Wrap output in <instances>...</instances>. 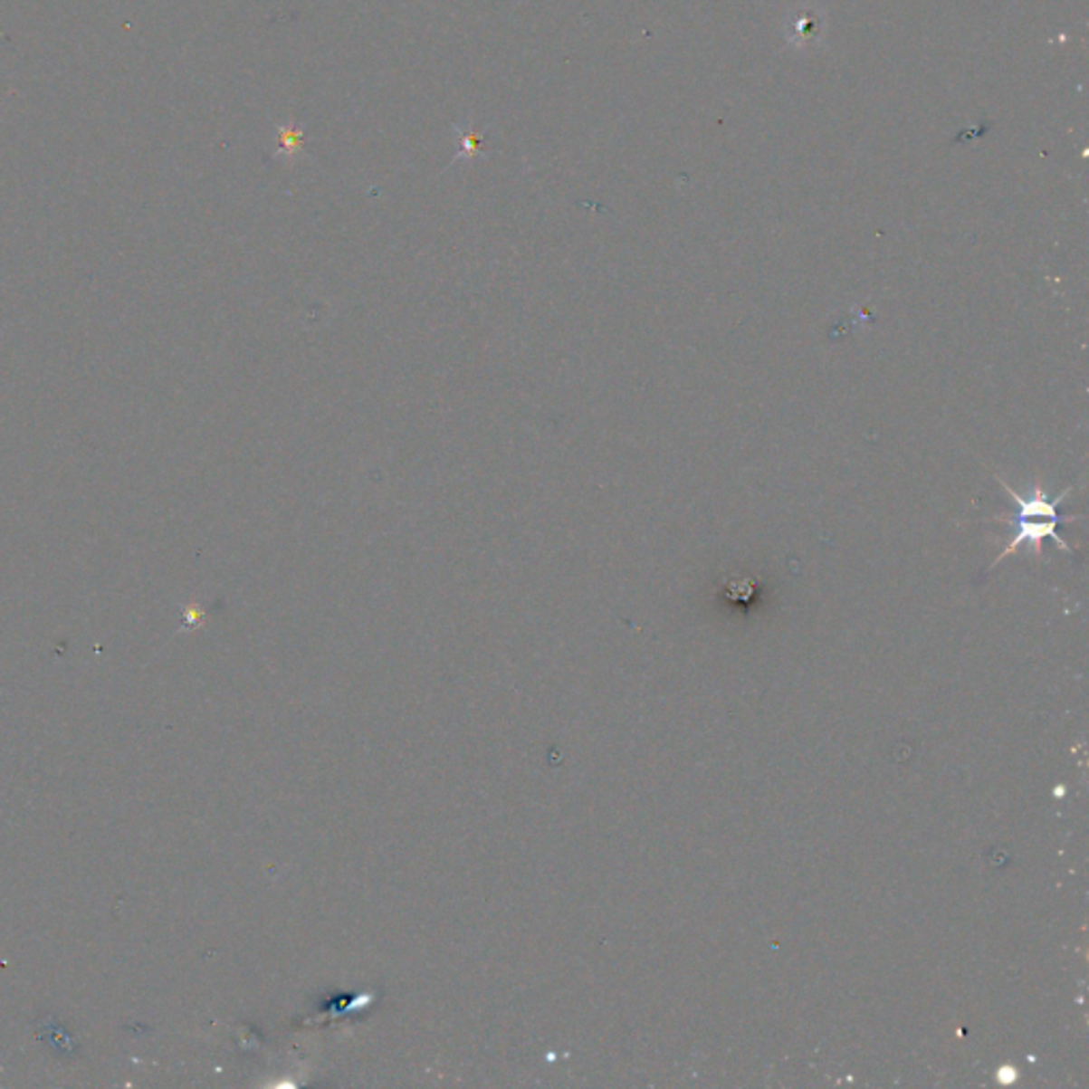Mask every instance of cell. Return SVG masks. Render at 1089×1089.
Returning a JSON list of instances; mask_svg holds the SVG:
<instances>
[{"mask_svg":"<svg viewBox=\"0 0 1089 1089\" xmlns=\"http://www.w3.org/2000/svg\"><path fill=\"white\" fill-rule=\"evenodd\" d=\"M998 483L1002 485V490L1007 492L1008 496L1013 498L1015 502V513L1008 517V526H1011V540H1008V545L998 553L996 562H1002V559L1013 556L1015 551L1019 549V547L1027 545L1032 549L1034 556H1040L1043 553V543L1047 539L1056 540V545L1060 547L1064 553H1075V549H1070V545L1064 540L1062 537H1057V528L1060 524H1066L1070 520L1068 515H1060V502L1066 498L1070 492H1073V485H1068L1066 490L1060 492L1057 494L1056 501H1051V498L1045 494V490L1040 488V483H1036L1030 492V496H1019L1017 492H1015L1011 485L1002 482L1000 477H998Z\"/></svg>","mask_w":1089,"mask_h":1089,"instance_id":"6da1fadb","label":"cell"},{"mask_svg":"<svg viewBox=\"0 0 1089 1089\" xmlns=\"http://www.w3.org/2000/svg\"><path fill=\"white\" fill-rule=\"evenodd\" d=\"M282 139H283V149L285 151H294L301 148V135L298 132H285L282 130Z\"/></svg>","mask_w":1089,"mask_h":1089,"instance_id":"7a4b0ae2","label":"cell"}]
</instances>
